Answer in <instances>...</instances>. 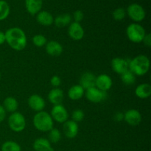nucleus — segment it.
<instances>
[{"label": "nucleus", "mask_w": 151, "mask_h": 151, "mask_svg": "<svg viewBox=\"0 0 151 151\" xmlns=\"http://www.w3.org/2000/svg\"><path fill=\"white\" fill-rule=\"evenodd\" d=\"M5 33L2 31H0V45L5 42Z\"/></svg>", "instance_id": "e433bc0d"}, {"label": "nucleus", "mask_w": 151, "mask_h": 151, "mask_svg": "<svg viewBox=\"0 0 151 151\" xmlns=\"http://www.w3.org/2000/svg\"><path fill=\"white\" fill-rule=\"evenodd\" d=\"M10 14V6L4 0H0V21L7 19Z\"/></svg>", "instance_id": "cd10ccee"}, {"label": "nucleus", "mask_w": 151, "mask_h": 151, "mask_svg": "<svg viewBox=\"0 0 151 151\" xmlns=\"http://www.w3.org/2000/svg\"><path fill=\"white\" fill-rule=\"evenodd\" d=\"M50 84L54 88H58L60 86V84H61V79L58 75H54L50 79Z\"/></svg>", "instance_id": "2f4dec72"}, {"label": "nucleus", "mask_w": 151, "mask_h": 151, "mask_svg": "<svg viewBox=\"0 0 151 151\" xmlns=\"http://www.w3.org/2000/svg\"><path fill=\"white\" fill-rule=\"evenodd\" d=\"M114 119L116 122H121V121L124 120V114L122 112H117V113L115 114Z\"/></svg>", "instance_id": "c9c22d12"}, {"label": "nucleus", "mask_w": 151, "mask_h": 151, "mask_svg": "<svg viewBox=\"0 0 151 151\" xmlns=\"http://www.w3.org/2000/svg\"><path fill=\"white\" fill-rule=\"evenodd\" d=\"M124 120L131 126L139 125L142 122V114L137 109H129L124 114Z\"/></svg>", "instance_id": "9d476101"}, {"label": "nucleus", "mask_w": 151, "mask_h": 151, "mask_svg": "<svg viewBox=\"0 0 151 151\" xmlns=\"http://www.w3.org/2000/svg\"><path fill=\"white\" fill-rule=\"evenodd\" d=\"M142 42L147 47H150L151 46V35L150 33H146Z\"/></svg>", "instance_id": "72a5a7b5"}, {"label": "nucleus", "mask_w": 151, "mask_h": 151, "mask_svg": "<svg viewBox=\"0 0 151 151\" xmlns=\"http://www.w3.org/2000/svg\"><path fill=\"white\" fill-rule=\"evenodd\" d=\"M42 0H25L27 10L32 16L39 13L42 7Z\"/></svg>", "instance_id": "aec40b11"}, {"label": "nucleus", "mask_w": 151, "mask_h": 151, "mask_svg": "<svg viewBox=\"0 0 151 151\" xmlns=\"http://www.w3.org/2000/svg\"><path fill=\"white\" fill-rule=\"evenodd\" d=\"M32 147L35 151H54L50 141L42 137L36 139L34 141Z\"/></svg>", "instance_id": "a211bd4d"}, {"label": "nucleus", "mask_w": 151, "mask_h": 151, "mask_svg": "<svg viewBox=\"0 0 151 151\" xmlns=\"http://www.w3.org/2000/svg\"><path fill=\"white\" fill-rule=\"evenodd\" d=\"M128 64L129 62L122 58L116 57L111 60L112 69L114 72L120 75L128 70Z\"/></svg>", "instance_id": "4468645a"}, {"label": "nucleus", "mask_w": 151, "mask_h": 151, "mask_svg": "<svg viewBox=\"0 0 151 151\" xmlns=\"http://www.w3.org/2000/svg\"><path fill=\"white\" fill-rule=\"evenodd\" d=\"M32 44L37 47H42L47 43V38L41 34H37L34 35L32 38Z\"/></svg>", "instance_id": "c85d7f7f"}, {"label": "nucleus", "mask_w": 151, "mask_h": 151, "mask_svg": "<svg viewBox=\"0 0 151 151\" xmlns=\"http://www.w3.org/2000/svg\"><path fill=\"white\" fill-rule=\"evenodd\" d=\"M83 17L84 14L81 10H76L73 14V18L74 20H75V22H78V23H80L83 19Z\"/></svg>", "instance_id": "473e14b6"}, {"label": "nucleus", "mask_w": 151, "mask_h": 151, "mask_svg": "<svg viewBox=\"0 0 151 151\" xmlns=\"http://www.w3.org/2000/svg\"><path fill=\"white\" fill-rule=\"evenodd\" d=\"M72 23V16L68 13H64L58 16L54 19V23L57 27L61 28L67 26Z\"/></svg>", "instance_id": "b1692460"}, {"label": "nucleus", "mask_w": 151, "mask_h": 151, "mask_svg": "<svg viewBox=\"0 0 151 151\" xmlns=\"http://www.w3.org/2000/svg\"><path fill=\"white\" fill-rule=\"evenodd\" d=\"M128 15L133 21L140 22L145 18V10L141 5L138 4H131L127 9Z\"/></svg>", "instance_id": "6e6552de"}, {"label": "nucleus", "mask_w": 151, "mask_h": 151, "mask_svg": "<svg viewBox=\"0 0 151 151\" xmlns=\"http://www.w3.org/2000/svg\"><path fill=\"white\" fill-rule=\"evenodd\" d=\"M79 131V126L76 122L73 120H69L63 123V132L65 137L69 139H74L77 137Z\"/></svg>", "instance_id": "ddd939ff"}, {"label": "nucleus", "mask_w": 151, "mask_h": 151, "mask_svg": "<svg viewBox=\"0 0 151 151\" xmlns=\"http://www.w3.org/2000/svg\"><path fill=\"white\" fill-rule=\"evenodd\" d=\"M135 94L139 99H147L151 95V86L149 83H142L137 86Z\"/></svg>", "instance_id": "4be33fe9"}, {"label": "nucleus", "mask_w": 151, "mask_h": 151, "mask_svg": "<svg viewBox=\"0 0 151 151\" xmlns=\"http://www.w3.org/2000/svg\"><path fill=\"white\" fill-rule=\"evenodd\" d=\"M85 94V90L79 84L70 87L68 91V97L72 100H79Z\"/></svg>", "instance_id": "412c9836"}, {"label": "nucleus", "mask_w": 151, "mask_h": 151, "mask_svg": "<svg viewBox=\"0 0 151 151\" xmlns=\"http://www.w3.org/2000/svg\"><path fill=\"white\" fill-rule=\"evenodd\" d=\"M5 42L10 48L16 51H22L27 44V38L23 29L19 27H11L5 32Z\"/></svg>", "instance_id": "f257e3e1"}, {"label": "nucleus", "mask_w": 151, "mask_h": 151, "mask_svg": "<svg viewBox=\"0 0 151 151\" xmlns=\"http://www.w3.org/2000/svg\"><path fill=\"white\" fill-rule=\"evenodd\" d=\"M61 139V133L58 128H53L52 129L49 131L48 140L50 143H55L58 142Z\"/></svg>", "instance_id": "bb28decb"}, {"label": "nucleus", "mask_w": 151, "mask_h": 151, "mask_svg": "<svg viewBox=\"0 0 151 151\" xmlns=\"http://www.w3.org/2000/svg\"><path fill=\"white\" fill-rule=\"evenodd\" d=\"M113 18L116 21H122L123 20L126 16V11L124 8L119 7L116 8V10H114L113 12Z\"/></svg>", "instance_id": "c756f323"}, {"label": "nucleus", "mask_w": 151, "mask_h": 151, "mask_svg": "<svg viewBox=\"0 0 151 151\" xmlns=\"http://www.w3.org/2000/svg\"><path fill=\"white\" fill-rule=\"evenodd\" d=\"M27 104L32 111L36 112L44 111V109L46 106L44 99L41 96L36 94L29 96L27 100Z\"/></svg>", "instance_id": "1a4fd4ad"}, {"label": "nucleus", "mask_w": 151, "mask_h": 151, "mask_svg": "<svg viewBox=\"0 0 151 151\" xmlns=\"http://www.w3.org/2000/svg\"><path fill=\"white\" fill-rule=\"evenodd\" d=\"M21 146L14 141H7L1 145V151H21Z\"/></svg>", "instance_id": "a878e982"}, {"label": "nucleus", "mask_w": 151, "mask_h": 151, "mask_svg": "<svg viewBox=\"0 0 151 151\" xmlns=\"http://www.w3.org/2000/svg\"><path fill=\"white\" fill-rule=\"evenodd\" d=\"M8 126L14 132H22L26 127V119L24 116L20 112H14L10 115L7 119Z\"/></svg>", "instance_id": "39448f33"}, {"label": "nucleus", "mask_w": 151, "mask_h": 151, "mask_svg": "<svg viewBox=\"0 0 151 151\" xmlns=\"http://www.w3.org/2000/svg\"><path fill=\"white\" fill-rule=\"evenodd\" d=\"M2 106L5 109L6 112L12 114L17 111L18 108H19V103L15 97H7L4 100Z\"/></svg>", "instance_id": "5701e85b"}, {"label": "nucleus", "mask_w": 151, "mask_h": 151, "mask_svg": "<svg viewBox=\"0 0 151 151\" xmlns=\"http://www.w3.org/2000/svg\"><path fill=\"white\" fill-rule=\"evenodd\" d=\"M96 76L93 73L89 72H85L81 75L80 78V84L84 90H87L92 87H95Z\"/></svg>", "instance_id": "dca6fc26"}, {"label": "nucleus", "mask_w": 151, "mask_h": 151, "mask_svg": "<svg viewBox=\"0 0 151 151\" xmlns=\"http://www.w3.org/2000/svg\"><path fill=\"white\" fill-rule=\"evenodd\" d=\"M113 81L107 74H101L96 77L95 87L103 91H107L111 88Z\"/></svg>", "instance_id": "f8f14e48"}, {"label": "nucleus", "mask_w": 151, "mask_h": 151, "mask_svg": "<svg viewBox=\"0 0 151 151\" xmlns=\"http://www.w3.org/2000/svg\"><path fill=\"white\" fill-rule=\"evenodd\" d=\"M126 35L131 42L139 44L142 42L146 35V31L142 25L133 23L128 25L126 28Z\"/></svg>", "instance_id": "20e7f679"}, {"label": "nucleus", "mask_w": 151, "mask_h": 151, "mask_svg": "<svg viewBox=\"0 0 151 151\" xmlns=\"http://www.w3.org/2000/svg\"><path fill=\"white\" fill-rule=\"evenodd\" d=\"M50 115L53 120L58 123H64L69 119V113L62 104L53 106Z\"/></svg>", "instance_id": "423d86ee"}, {"label": "nucleus", "mask_w": 151, "mask_h": 151, "mask_svg": "<svg viewBox=\"0 0 151 151\" xmlns=\"http://www.w3.org/2000/svg\"><path fill=\"white\" fill-rule=\"evenodd\" d=\"M45 50L47 54L51 56H54V57L60 56L63 51V46L60 43L54 40L50 41L46 44Z\"/></svg>", "instance_id": "2eb2a0df"}, {"label": "nucleus", "mask_w": 151, "mask_h": 151, "mask_svg": "<svg viewBox=\"0 0 151 151\" xmlns=\"http://www.w3.org/2000/svg\"><path fill=\"white\" fill-rule=\"evenodd\" d=\"M150 60L145 55H139L129 61L128 69L136 76H143L150 69Z\"/></svg>", "instance_id": "f03ea898"}, {"label": "nucleus", "mask_w": 151, "mask_h": 151, "mask_svg": "<svg viewBox=\"0 0 151 151\" xmlns=\"http://www.w3.org/2000/svg\"><path fill=\"white\" fill-rule=\"evenodd\" d=\"M64 97L63 90L59 88H54L50 91L48 94V100L53 106L62 104Z\"/></svg>", "instance_id": "f3484780"}, {"label": "nucleus", "mask_w": 151, "mask_h": 151, "mask_svg": "<svg viewBox=\"0 0 151 151\" xmlns=\"http://www.w3.org/2000/svg\"><path fill=\"white\" fill-rule=\"evenodd\" d=\"M50 114L41 111L37 112L33 116L32 123L34 127L41 132H49L54 126V122Z\"/></svg>", "instance_id": "7ed1b4c3"}, {"label": "nucleus", "mask_w": 151, "mask_h": 151, "mask_svg": "<svg viewBox=\"0 0 151 151\" xmlns=\"http://www.w3.org/2000/svg\"><path fill=\"white\" fill-rule=\"evenodd\" d=\"M121 80H122V83L125 85H133L136 81V75L128 69L121 75Z\"/></svg>", "instance_id": "393cba45"}, {"label": "nucleus", "mask_w": 151, "mask_h": 151, "mask_svg": "<svg viewBox=\"0 0 151 151\" xmlns=\"http://www.w3.org/2000/svg\"><path fill=\"white\" fill-rule=\"evenodd\" d=\"M84 29L78 22H72L68 29V35L74 41H81L84 37Z\"/></svg>", "instance_id": "9b49d317"}, {"label": "nucleus", "mask_w": 151, "mask_h": 151, "mask_svg": "<svg viewBox=\"0 0 151 151\" xmlns=\"http://www.w3.org/2000/svg\"><path fill=\"white\" fill-rule=\"evenodd\" d=\"M6 114H7V112H6L5 109H4L2 105H0V123L4 120L6 117Z\"/></svg>", "instance_id": "f704fd0d"}, {"label": "nucleus", "mask_w": 151, "mask_h": 151, "mask_svg": "<svg viewBox=\"0 0 151 151\" xmlns=\"http://www.w3.org/2000/svg\"><path fill=\"white\" fill-rule=\"evenodd\" d=\"M85 117V113L81 109H76L73 111L72 114V120L75 121L77 123L81 122Z\"/></svg>", "instance_id": "7c9ffc66"}, {"label": "nucleus", "mask_w": 151, "mask_h": 151, "mask_svg": "<svg viewBox=\"0 0 151 151\" xmlns=\"http://www.w3.org/2000/svg\"><path fill=\"white\" fill-rule=\"evenodd\" d=\"M85 95L88 101L94 103L103 102L107 98V92L101 91L96 87H92L86 90Z\"/></svg>", "instance_id": "0eeeda50"}, {"label": "nucleus", "mask_w": 151, "mask_h": 151, "mask_svg": "<svg viewBox=\"0 0 151 151\" xmlns=\"http://www.w3.org/2000/svg\"><path fill=\"white\" fill-rule=\"evenodd\" d=\"M36 21L39 24L42 26L48 27L52 24L54 23V18L52 15L48 11H40L39 13H37Z\"/></svg>", "instance_id": "6ab92c4d"}]
</instances>
